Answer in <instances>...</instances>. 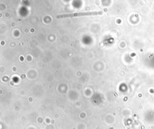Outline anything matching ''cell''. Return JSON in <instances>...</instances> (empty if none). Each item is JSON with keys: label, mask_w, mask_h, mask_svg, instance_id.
<instances>
[{"label": "cell", "mask_w": 154, "mask_h": 129, "mask_svg": "<svg viewBox=\"0 0 154 129\" xmlns=\"http://www.w3.org/2000/svg\"><path fill=\"white\" fill-rule=\"evenodd\" d=\"M102 11H91V12H81V13H73L70 14H64L61 15L57 16L58 19L60 18H69V17H74L78 16H91V15H99L102 14Z\"/></svg>", "instance_id": "obj_1"}]
</instances>
